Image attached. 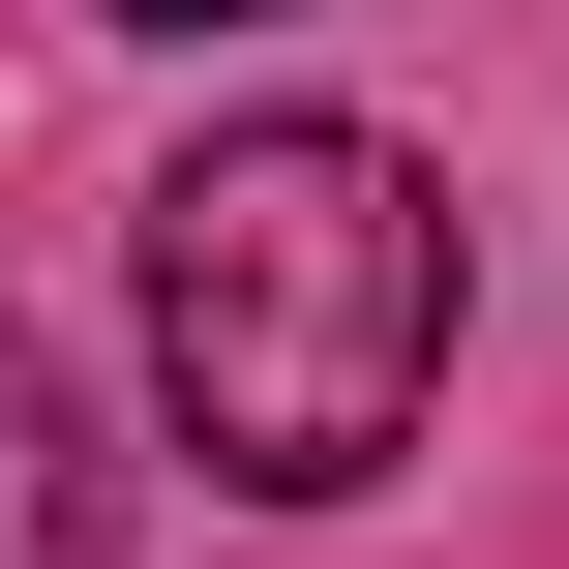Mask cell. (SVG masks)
I'll use <instances>...</instances> for the list:
<instances>
[{
    "mask_svg": "<svg viewBox=\"0 0 569 569\" xmlns=\"http://www.w3.org/2000/svg\"><path fill=\"white\" fill-rule=\"evenodd\" d=\"M150 360H180L210 480L360 510V480L420 450V390H450V210H420V150H360V120H210V150L150 180Z\"/></svg>",
    "mask_w": 569,
    "mask_h": 569,
    "instance_id": "cell-1",
    "label": "cell"
},
{
    "mask_svg": "<svg viewBox=\"0 0 569 569\" xmlns=\"http://www.w3.org/2000/svg\"><path fill=\"white\" fill-rule=\"evenodd\" d=\"M0 569H90V420H60L30 330H0Z\"/></svg>",
    "mask_w": 569,
    "mask_h": 569,
    "instance_id": "cell-2",
    "label": "cell"
},
{
    "mask_svg": "<svg viewBox=\"0 0 569 569\" xmlns=\"http://www.w3.org/2000/svg\"><path fill=\"white\" fill-rule=\"evenodd\" d=\"M120 30H270V0H120Z\"/></svg>",
    "mask_w": 569,
    "mask_h": 569,
    "instance_id": "cell-3",
    "label": "cell"
}]
</instances>
